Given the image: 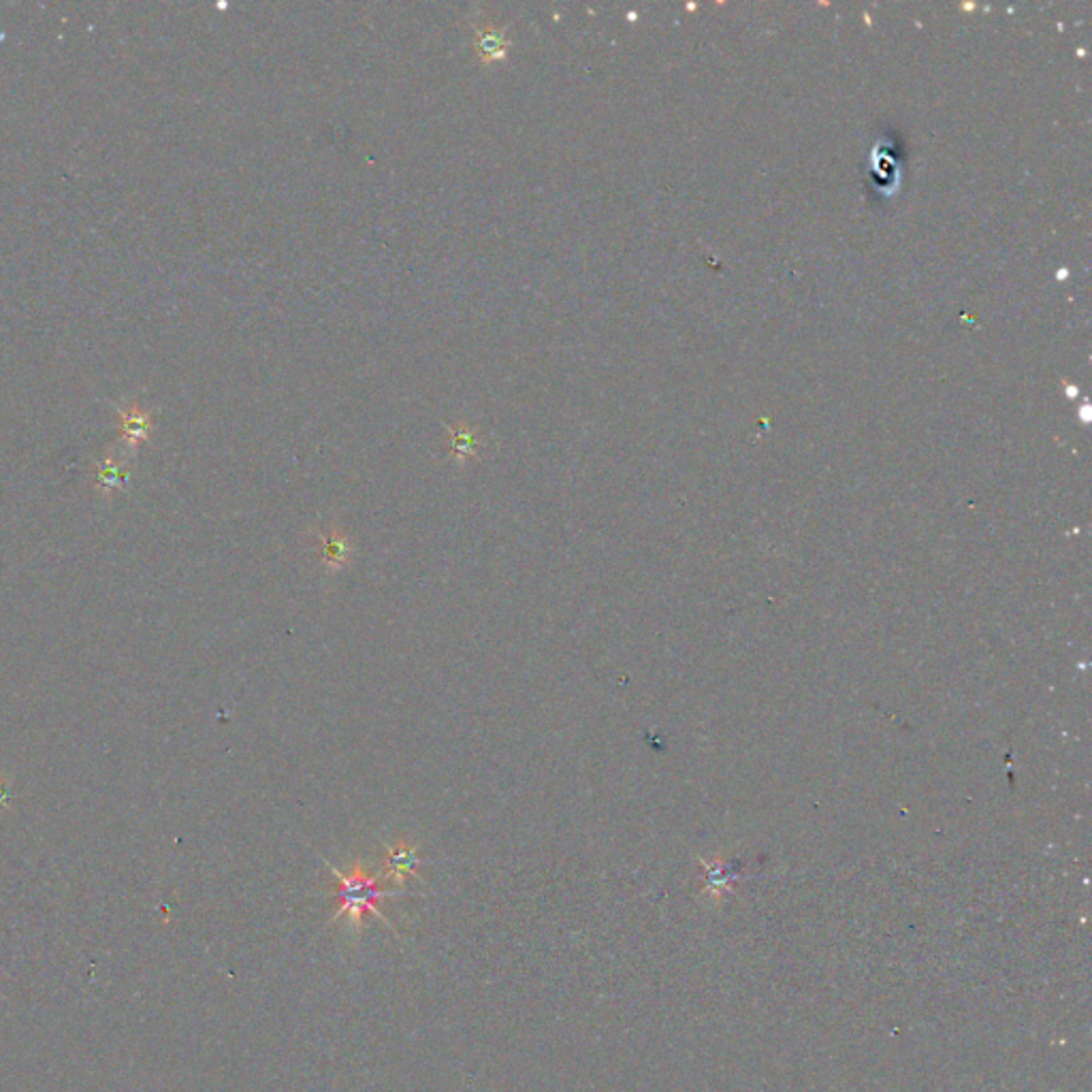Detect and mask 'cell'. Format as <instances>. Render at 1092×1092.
I'll list each match as a JSON object with an SVG mask.
<instances>
[{
	"label": "cell",
	"instance_id": "1",
	"mask_svg": "<svg viewBox=\"0 0 1092 1092\" xmlns=\"http://www.w3.org/2000/svg\"><path fill=\"white\" fill-rule=\"evenodd\" d=\"M327 867L331 869V873L335 875L337 881H339V890L335 892V896L339 899V906H337V911L333 913V918H331L333 924L339 918H342V915H348V922H350V926H353V931L359 933L360 929H363L365 915L372 913V915H376L380 922L387 924L388 929L395 933V936H399L397 931L393 929V924H390L387 915L380 911L378 903L385 901V899H393V896H399L401 890L393 892V890L378 888V877L369 875L360 860H357L355 867L350 869L348 873H342L339 869L331 867V864H327Z\"/></svg>",
	"mask_w": 1092,
	"mask_h": 1092
},
{
	"label": "cell",
	"instance_id": "2",
	"mask_svg": "<svg viewBox=\"0 0 1092 1092\" xmlns=\"http://www.w3.org/2000/svg\"><path fill=\"white\" fill-rule=\"evenodd\" d=\"M474 49H476V56L484 65L498 63V60L508 56L510 39L502 28L482 22L474 26Z\"/></svg>",
	"mask_w": 1092,
	"mask_h": 1092
},
{
	"label": "cell",
	"instance_id": "3",
	"mask_svg": "<svg viewBox=\"0 0 1092 1092\" xmlns=\"http://www.w3.org/2000/svg\"><path fill=\"white\" fill-rule=\"evenodd\" d=\"M387 853H388L387 873H385L387 879L395 881L397 885H404L408 877H418V867L422 862L418 858V849L415 845L401 839L395 848H388Z\"/></svg>",
	"mask_w": 1092,
	"mask_h": 1092
},
{
	"label": "cell",
	"instance_id": "4",
	"mask_svg": "<svg viewBox=\"0 0 1092 1092\" xmlns=\"http://www.w3.org/2000/svg\"><path fill=\"white\" fill-rule=\"evenodd\" d=\"M321 544H323L321 560L325 568L333 574L344 570L350 563V558H353V546H350L346 535L337 530H329L325 535H321Z\"/></svg>",
	"mask_w": 1092,
	"mask_h": 1092
},
{
	"label": "cell",
	"instance_id": "5",
	"mask_svg": "<svg viewBox=\"0 0 1092 1092\" xmlns=\"http://www.w3.org/2000/svg\"><path fill=\"white\" fill-rule=\"evenodd\" d=\"M448 450L450 457L457 463H466L468 459L476 457L478 450V436L470 425H452L448 427Z\"/></svg>",
	"mask_w": 1092,
	"mask_h": 1092
},
{
	"label": "cell",
	"instance_id": "6",
	"mask_svg": "<svg viewBox=\"0 0 1092 1092\" xmlns=\"http://www.w3.org/2000/svg\"><path fill=\"white\" fill-rule=\"evenodd\" d=\"M7 800H9V783H7V779L0 777V809L5 807Z\"/></svg>",
	"mask_w": 1092,
	"mask_h": 1092
}]
</instances>
